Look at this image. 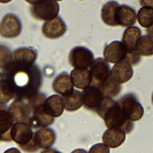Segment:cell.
<instances>
[{"label": "cell", "mask_w": 153, "mask_h": 153, "mask_svg": "<svg viewBox=\"0 0 153 153\" xmlns=\"http://www.w3.org/2000/svg\"><path fill=\"white\" fill-rule=\"evenodd\" d=\"M14 119L5 103H0V134L1 140H12L11 131L14 123Z\"/></svg>", "instance_id": "15"}, {"label": "cell", "mask_w": 153, "mask_h": 153, "mask_svg": "<svg viewBox=\"0 0 153 153\" xmlns=\"http://www.w3.org/2000/svg\"><path fill=\"white\" fill-rule=\"evenodd\" d=\"M152 102L153 104V93H152Z\"/></svg>", "instance_id": "36"}, {"label": "cell", "mask_w": 153, "mask_h": 153, "mask_svg": "<svg viewBox=\"0 0 153 153\" xmlns=\"http://www.w3.org/2000/svg\"><path fill=\"white\" fill-rule=\"evenodd\" d=\"M131 65L127 60L115 63L111 70V78L120 84L128 81L133 75Z\"/></svg>", "instance_id": "16"}, {"label": "cell", "mask_w": 153, "mask_h": 153, "mask_svg": "<svg viewBox=\"0 0 153 153\" xmlns=\"http://www.w3.org/2000/svg\"><path fill=\"white\" fill-rule=\"evenodd\" d=\"M1 74L8 79L16 98L28 97L35 94L41 85V71L35 65L27 70L10 69Z\"/></svg>", "instance_id": "1"}, {"label": "cell", "mask_w": 153, "mask_h": 153, "mask_svg": "<svg viewBox=\"0 0 153 153\" xmlns=\"http://www.w3.org/2000/svg\"><path fill=\"white\" fill-rule=\"evenodd\" d=\"M32 128L29 124L24 122L14 123L11 128L12 140L25 152H36L39 149L35 142Z\"/></svg>", "instance_id": "3"}, {"label": "cell", "mask_w": 153, "mask_h": 153, "mask_svg": "<svg viewBox=\"0 0 153 153\" xmlns=\"http://www.w3.org/2000/svg\"><path fill=\"white\" fill-rule=\"evenodd\" d=\"M22 24L20 18L13 13L5 14L1 22L0 33L5 38H14L20 35Z\"/></svg>", "instance_id": "10"}, {"label": "cell", "mask_w": 153, "mask_h": 153, "mask_svg": "<svg viewBox=\"0 0 153 153\" xmlns=\"http://www.w3.org/2000/svg\"><path fill=\"white\" fill-rule=\"evenodd\" d=\"M82 93L84 107L92 111L97 109L105 97L99 87L92 85L84 89Z\"/></svg>", "instance_id": "14"}, {"label": "cell", "mask_w": 153, "mask_h": 153, "mask_svg": "<svg viewBox=\"0 0 153 153\" xmlns=\"http://www.w3.org/2000/svg\"><path fill=\"white\" fill-rule=\"evenodd\" d=\"M62 96L65 109L68 112L77 111L84 105L83 93L79 90H74L71 93Z\"/></svg>", "instance_id": "24"}, {"label": "cell", "mask_w": 153, "mask_h": 153, "mask_svg": "<svg viewBox=\"0 0 153 153\" xmlns=\"http://www.w3.org/2000/svg\"><path fill=\"white\" fill-rule=\"evenodd\" d=\"M142 6L149 7L153 8V0H139Z\"/></svg>", "instance_id": "31"}, {"label": "cell", "mask_w": 153, "mask_h": 153, "mask_svg": "<svg viewBox=\"0 0 153 153\" xmlns=\"http://www.w3.org/2000/svg\"><path fill=\"white\" fill-rule=\"evenodd\" d=\"M147 31L149 33H151V34H153V26L152 27H151L150 28L148 29H147Z\"/></svg>", "instance_id": "35"}, {"label": "cell", "mask_w": 153, "mask_h": 153, "mask_svg": "<svg viewBox=\"0 0 153 153\" xmlns=\"http://www.w3.org/2000/svg\"><path fill=\"white\" fill-rule=\"evenodd\" d=\"M99 87L102 90L105 97H110L117 96L121 90L120 84L112 79L111 76H110Z\"/></svg>", "instance_id": "29"}, {"label": "cell", "mask_w": 153, "mask_h": 153, "mask_svg": "<svg viewBox=\"0 0 153 153\" xmlns=\"http://www.w3.org/2000/svg\"><path fill=\"white\" fill-rule=\"evenodd\" d=\"M70 76L74 86L78 89L84 90L91 84V79L88 69L74 68L71 71Z\"/></svg>", "instance_id": "23"}, {"label": "cell", "mask_w": 153, "mask_h": 153, "mask_svg": "<svg viewBox=\"0 0 153 153\" xmlns=\"http://www.w3.org/2000/svg\"><path fill=\"white\" fill-rule=\"evenodd\" d=\"M126 133L118 127L108 128L102 135L103 142L110 148H117L126 140Z\"/></svg>", "instance_id": "18"}, {"label": "cell", "mask_w": 153, "mask_h": 153, "mask_svg": "<svg viewBox=\"0 0 153 153\" xmlns=\"http://www.w3.org/2000/svg\"><path fill=\"white\" fill-rule=\"evenodd\" d=\"M67 30V26L59 16L46 20L42 25L41 31L43 35L49 39H57L62 36Z\"/></svg>", "instance_id": "13"}, {"label": "cell", "mask_w": 153, "mask_h": 153, "mask_svg": "<svg viewBox=\"0 0 153 153\" xmlns=\"http://www.w3.org/2000/svg\"><path fill=\"white\" fill-rule=\"evenodd\" d=\"M59 5L56 0H40L30 7L32 16L40 20H48L57 16Z\"/></svg>", "instance_id": "6"}, {"label": "cell", "mask_w": 153, "mask_h": 153, "mask_svg": "<svg viewBox=\"0 0 153 153\" xmlns=\"http://www.w3.org/2000/svg\"><path fill=\"white\" fill-rule=\"evenodd\" d=\"M52 85L54 91L60 96L67 95L74 90L71 76L66 72L59 74L54 79Z\"/></svg>", "instance_id": "21"}, {"label": "cell", "mask_w": 153, "mask_h": 153, "mask_svg": "<svg viewBox=\"0 0 153 153\" xmlns=\"http://www.w3.org/2000/svg\"><path fill=\"white\" fill-rule=\"evenodd\" d=\"M94 54L90 49L83 46L74 47L70 51L69 62L74 68L88 69L94 60Z\"/></svg>", "instance_id": "9"}, {"label": "cell", "mask_w": 153, "mask_h": 153, "mask_svg": "<svg viewBox=\"0 0 153 153\" xmlns=\"http://www.w3.org/2000/svg\"><path fill=\"white\" fill-rule=\"evenodd\" d=\"M39 1H40V0H25V1H26V2H27L29 3V4H32H32H35L36 2H38Z\"/></svg>", "instance_id": "33"}, {"label": "cell", "mask_w": 153, "mask_h": 153, "mask_svg": "<svg viewBox=\"0 0 153 153\" xmlns=\"http://www.w3.org/2000/svg\"><path fill=\"white\" fill-rule=\"evenodd\" d=\"M137 19L142 27L146 29L150 28L153 26V8L143 6L137 12Z\"/></svg>", "instance_id": "27"}, {"label": "cell", "mask_w": 153, "mask_h": 153, "mask_svg": "<svg viewBox=\"0 0 153 153\" xmlns=\"http://www.w3.org/2000/svg\"><path fill=\"white\" fill-rule=\"evenodd\" d=\"M91 84L100 87L111 76V68L108 62L104 59L99 57L95 59L90 67Z\"/></svg>", "instance_id": "11"}, {"label": "cell", "mask_w": 153, "mask_h": 153, "mask_svg": "<svg viewBox=\"0 0 153 153\" xmlns=\"http://www.w3.org/2000/svg\"><path fill=\"white\" fill-rule=\"evenodd\" d=\"M117 26L121 27L132 26L136 23L137 14L134 8L126 4L120 5L116 13Z\"/></svg>", "instance_id": "17"}, {"label": "cell", "mask_w": 153, "mask_h": 153, "mask_svg": "<svg viewBox=\"0 0 153 153\" xmlns=\"http://www.w3.org/2000/svg\"><path fill=\"white\" fill-rule=\"evenodd\" d=\"M118 102L124 114L130 121H137L142 118L144 109L134 94L128 93L123 96Z\"/></svg>", "instance_id": "7"}, {"label": "cell", "mask_w": 153, "mask_h": 153, "mask_svg": "<svg viewBox=\"0 0 153 153\" xmlns=\"http://www.w3.org/2000/svg\"><path fill=\"white\" fill-rule=\"evenodd\" d=\"M137 53L142 56L153 55V34L148 33L142 36L136 48Z\"/></svg>", "instance_id": "26"}, {"label": "cell", "mask_w": 153, "mask_h": 153, "mask_svg": "<svg viewBox=\"0 0 153 153\" xmlns=\"http://www.w3.org/2000/svg\"><path fill=\"white\" fill-rule=\"evenodd\" d=\"M43 106L45 112L54 118L60 117L65 109L62 96L58 94H52L47 97L44 102Z\"/></svg>", "instance_id": "20"}, {"label": "cell", "mask_w": 153, "mask_h": 153, "mask_svg": "<svg viewBox=\"0 0 153 153\" xmlns=\"http://www.w3.org/2000/svg\"><path fill=\"white\" fill-rule=\"evenodd\" d=\"M5 152H20V151L19 150H18L17 148H11V149H9L8 150H7Z\"/></svg>", "instance_id": "32"}, {"label": "cell", "mask_w": 153, "mask_h": 153, "mask_svg": "<svg viewBox=\"0 0 153 153\" xmlns=\"http://www.w3.org/2000/svg\"><path fill=\"white\" fill-rule=\"evenodd\" d=\"M14 94L15 92L7 78L5 75L1 74L0 102L1 103H7L14 96Z\"/></svg>", "instance_id": "28"}, {"label": "cell", "mask_w": 153, "mask_h": 153, "mask_svg": "<svg viewBox=\"0 0 153 153\" xmlns=\"http://www.w3.org/2000/svg\"><path fill=\"white\" fill-rule=\"evenodd\" d=\"M32 102L30 97L16 98L8 107L14 122H24L29 124L32 115Z\"/></svg>", "instance_id": "8"}, {"label": "cell", "mask_w": 153, "mask_h": 153, "mask_svg": "<svg viewBox=\"0 0 153 153\" xmlns=\"http://www.w3.org/2000/svg\"><path fill=\"white\" fill-rule=\"evenodd\" d=\"M110 152L109 147L103 143H98L93 145L89 149L88 152H103V153H109Z\"/></svg>", "instance_id": "30"}, {"label": "cell", "mask_w": 153, "mask_h": 153, "mask_svg": "<svg viewBox=\"0 0 153 153\" xmlns=\"http://www.w3.org/2000/svg\"><path fill=\"white\" fill-rule=\"evenodd\" d=\"M34 137L35 142L39 148L48 149L51 147L56 139V134L55 131L47 127L39 128L34 133Z\"/></svg>", "instance_id": "19"}, {"label": "cell", "mask_w": 153, "mask_h": 153, "mask_svg": "<svg viewBox=\"0 0 153 153\" xmlns=\"http://www.w3.org/2000/svg\"><path fill=\"white\" fill-rule=\"evenodd\" d=\"M12 0H0V2L2 4H7L11 2Z\"/></svg>", "instance_id": "34"}, {"label": "cell", "mask_w": 153, "mask_h": 153, "mask_svg": "<svg viewBox=\"0 0 153 153\" xmlns=\"http://www.w3.org/2000/svg\"><path fill=\"white\" fill-rule=\"evenodd\" d=\"M141 34L140 29L137 26H130L126 29L122 36L121 42L128 52L136 51Z\"/></svg>", "instance_id": "22"}, {"label": "cell", "mask_w": 153, "mask_h": 153, "mask_svg": "<svg viewBox=\"0 0 153 153\" xmlns=\"http://www.w3.org/2000/svg\"><path fill=\"white\" fill-rule=\"evenodd\" d=\"M56 1H62V0H56Z\"/></svg>", "instance_id": "37"}, {"label": "cell", "mask_w": 153, "mask_h": 153, "mask_svg": "<svg viewBox=\"0 0 153 153\" xmlns=\"http://www.w3.org/2000/svg\"><path fill=\"white\" fill-rule=\"evenodd\" d=\"M37 56V51L33 48L30 47H19L11 53V66L8 70H27L34 65Z\"/></svg>", "instance_id": "5"}, {"label": "cell", "mask_w": 153, "mask_h": 153, "mask_svg": "<svg viewBox=\"0 0 153 153\" xmlns=\"http://www.w3.org/2000/svg\"><path fill=\"white\" fill-rule=\"evenodd\" d=\"M119 4L115 1H109L106 2L101 10V18L103 23L108 26H117L116 13Z\"/></svg>", "instance_id": "25"}, {"label": "cell", "mask_w": 153, "mask_h": 153, "mask_svg": "<svg viewBox=\"0 0 153 153\" xmlns=\"http://www.w3.org/2000/svg\"><path fill=\"white\" fill-rule=\"evenodd\" d=\"M32 102V115L29 124L33 128L47 127L54 122V117L47 114L44 109L45 94L37 93L30 96Z\"/></svg>", "instance_id": "4"}, {"label": "cell", "mask_w": 153, "mask_h": 153, "mask_svg": "<svg viewBox=\"0 0 153 153\" xmlns=\"http://www.w3.org/2000/svg\"><path fill=\"white\" fill-rule=\"evenodd\" d=\"M128 53L121 41H114L105 47L103 57L108 62L115 64L127 60Z\"/></svg>", "instance_id": "12"}, {"label": "cell", "mask_w": 153, "mask_h": 153, "mask_svg": "<svg viewBox=\"0 0 153 153\" xmlns=\"http://www.w3.org/2000/svg\"><path fill=\"white\" fill-rule=\"evenodd\" d=\"M96 111L103 120L107 128L118 127L127 134L130 133L134 128L133 121L127 118L119 102L112 97H105Z\"/></svg>", "instance_id": "2"}]
</instances>
